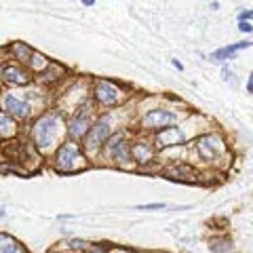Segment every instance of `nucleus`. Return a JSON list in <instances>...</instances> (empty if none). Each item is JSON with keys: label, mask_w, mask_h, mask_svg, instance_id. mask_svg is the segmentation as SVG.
Segmentation results:
<instances>
[{"label": "nucleus", "mask_w": 253, "mask_h": 253, "mask_svg": "<svg viewBox=\"0 0 253 253\" xmlns=\"http://www.w3.org/2000/svg\"><path fill=\"white\" fill-rule=\"evenodd\" d=\"M0 215H2V211H0Z\"/></svg>", "instance_id": "nucleus-29"}, {"label": "nucleus", "mask_w": 253, "mask_h": 253, "mask_svg": "<svg viewBox=\"0 0 253 253\" xmlns=\"http://www.w3.org/2000/svg\"><path fill=\"white\" fill-rule=\"evenodd\" d=\"M2 106L6 110V114H11L15 118H30V114H32L30 104H26V101H19L17 97H13V95H4V97H2Z\"/></svg>", "instance_id": "nucleus-8"}, {"label": "nucleus", "mask_w": 253, "mask_h": 253, "mask_svg": "<svg viewBox=\"0 0 253 253\" xmlns=\"http://www.w3.org/2000/svg\"><path fill=\"white\" fill-rule=\"evenodd\" d=\"M28 66L32 68V70H36V72H42V70L49 66V61H46V57L44 55H41V53H32V57H30V61H28Z\"/></svg>", "instance_id": "nucleus-17"}, {"label": "nucleus", "mask_w": 253, "mask_h": 253, "mask_svg": "<svg viewBox=\"0 0 253 253\" xmlns=\"http://www.w3.org/2000/svg\"><path fill=\"white\" fill-rule=\"evenodd\" d=\"M249 91L253 93V74H251V78H249Z\"/></svg>", "instance_id": "nucleus-28"}, {"label": "nucleus", "mask_w": 253, "mask_h": 253, "mask_svg": "<svg viewBox=\"0 0 253 253\" xmlns=\"http://www.w3.org/2000/svg\"><path fill=\"white\" fill-rule=\"evenodd\" d=\"M91 126V118H89V108H83V112L78 114L72 123H70V137L72 139H81L86 135V131H89Z\"/></svg>", "instance_id": "nucleus-9"}, {"label": "nucleus", "mask_w": 253, "mask_h": 253, "mask_svg": "<svg viewBox=\"0 0 253 253\" xmlns=\"http://www.w3.org/2000/svg\"><path fill=\"white\" fill-rule=\"evenodd\" d=\"M9 53H11L13 57L17 59L19 63H28V61H30V57H32V53H34V51H32L26 42H13V44L9 46Z\"/></svg>", "instance_id": "nucleus-12"}, {"label": "nucleus", "mask_w": 253, "mask_h": 253, "mask_svg": "<svg viewBox=\"0 0 253 253\" xmlns=\"http://www.w3.org/2000/svg\"><path fill=\"white\" fill-rule=\"evenodd\" d=\"M177 144H184V135H181V131L177 126H165L156 135L158 148H169V146H177Z\"/></svg>", "instance_id": "nucleus-10"}, {"label": "nucleus", "mask_w": 253, "mask_h": 253, "mask_svg": "<svg viewBox=\"0 0 253 253\" xmlns=\"http://www.w3.org/2000/svg\"><path fill=\"white\" fill-rule=\"evenodd\" d=\"M221 74H224V81H234V74H232V70L230 68H224V70H221Z\"/></svg>", "instance_id": "nucleus-22"}, {"label": "nucleus", "mask_w": 253, "mask_h": 253, "mask_svg": "<svg viewBox=\"0 0 253 253\" xmlns=\"http://www.w3.org/2000/svg\"><path fill=\"white\" fill-rule=\"evenodd\" d=\"M239 30H241V32H251L253 26H251L249 21H239Z\"/></svg>", "instance_id": "nucleus-23"}, {"label": "nucleus", "mask_w": 253, "mask_h": 253, "mask_svg": "<svg viewBox=\"0 0 253 253\" xmlns=\"http://www.w3.org/2000/svg\"><path fill=\"white\" fill-rule=\"evenodd\" d=\"M70 247H72V249H78V251H83V249L89 247V243H86V241H81V239H74V241H70Z\"/></svg>", "instance_id": "nucleus-19"}, {"label": "nucleus", "mask_w": 253, "mask_h": 253, "mask_svg": "<svg viewBox=\"0 0 253 253\" xmlns=\"http://www.w3.org/2000/svg\"><path fill=\"white\" fill-rule=\"evenodd\" d=\"M83 4L84 6H91V4H95V0H83Z\"/></svg>", "instance_id": "nucleus-27"}, {"label": "nucleus", "mask_w": 253, "mask_h": 253, "mask_svg": "<svg viewBox=\"0 0 253 253\" xmlns=\"http://www.w3.org/2000/svg\"><path fill=\"white\" fill-rule=\"evenodd\" d=\"M163 207H165L163 203H154V205H141L139 209H163Z\"/></svg>", "instance_id": "nucleus-24"}, {"label": "nucleus", "mask_w": 253, "mask_h": 253, "mask_svg": "<svg viewBox=\"0 0 253 253\" xmlns=\"http://www.w3.org/2000/svg\"><path fill=\"white\" fill-rule=\"evenodd\" d=\"M177 123V114L167 112V110H150L144 116V125L148 129H165Z\"/></svg>", "instance_id": "nucleus-6"}, {"label": "nucleus", "mask_w": 253, "mask_h": 253, "mask_svg": "<svg viewBox=\"0 0 253 253\" xmlns=\"http://www.w3.org/2000/svg\"><path fill=\"white\" fill-rule=\"evenodd\" d=\"M0 78H2L4 83H9V84H28L32 81V76L30 72L23 66H19V63H2L0 66Z\"/></svg>", "instance_id": "nucleus-4"}, {"label": "nucleus", "mask_w": 253, "mask_h": 253, "mask_svg": "<svg viewBox=\"0 0 253 253\" xmlns=\"http://www.w3.org/2000/svg\"><path fill=\"white\" fill-rule=\"evenodd\" d=\"M211 249L213 251H230V243H213Z\"/></svg>", "instance_id": "nucleus-20"}, {"label": "nucleus", "mask_w": 253, "mask_h": 253, "mask_svg": "<svg viewBox=\"0 0 253 253\" xmlns=\"http://www.w3.org/2000/svg\"><path fill=\"white\" fill-rule=\"evenodd\" d=\"M169 175H171L173 179H184V177H192L194 171L190 169V167H184V165H179V167H171V169H169Z\"/></svg>", "instance_id": "nucleus-18"}, {"label": "nucleus", "mask_w": 253, "mask_h": 253, "mask_svg": "<svg viewBox=\"0 0 253 253\" xmlns=\"http://www.w3.org/2000/svg\"><path fill=\"white\" fill-rule=\"evenodd\" d=\"M249 19H253V11H243V13H239V21H249Z\"/></svg>", "instance_id": "nucleus-21"}, {"label": "nucleus", "mask_w": 253, "mask_h": 253, "mask_svg": "<svg viewBox=\"0 0 253 253\" xmlns=\"http://www.w3.org/2000/svg\"><path fill=\"white\" fill-rule=\"evenodd\" d=\"M59 126H61V116L57 112H49L42 118H38L34 129H32V137H34L38 148H49L55 144V139L59 137Z\"/></svg>", "instance_id": "nucleus-1"}, {"label": "nucleus", "mask_w": 253, "mask_h": 253, "mask_svg": "<svg viewBox=\"0 0 253 253\" xmlns=\"http://www.w3.org/2000/svg\"><path fill=\"white\" fill-rule=\"evenodd\" d=\"M89 253H106V249H101V247H91Z\"/></svg>", "instance_id": "nucleus-25"}, {"label": "nucleus", "mask_w": 253, "mask_h": 253, "mask_svg": "<svg viewBox=\"0 0 253 253\" xmlns=\"http://www.w3.org/2000/svg\"><path fill=\"white\" fill-rule=\"evenodd\" d=\"M86 150H97L101 144H106V139L110 137V118L104 116L97 125L91 126V131H86Z\"/></svg>", "instance_id": "nucleus-5"}, {"label": "nucleus", "mask_w": 253, "mask_h": 253, "mask_svg": "<svg viewBox=\"0 0 253 253\" xmlns=\"http://www.w3.org/2000/svg\"><path fill=\"white\" fill-rule=\"evenodd\" d=\"M173 66H175V68H177V70H184V66H181V63H179V61H177V59H173Z\"/></svg>", "instance_id": "nucleus-26"}, {"label": "nucleus", "mask_w": 253, "mask_h": 253, "mask_svg": "<svg viewBox=\"0 0 253 253\" xmlns=\"http://www.w3.org/2000/svg\"><path fill=\"white\" fill-rule=\"evenodd\" d=\"M0 253H28V251L23 249L13 236L0 232Z\"/></svg>", "instance_id": "nucleus-13"}, {"label": "nucleus", "mask_w": 253, "mask_h": 253, "mask_svg": "<svg viewBox=\"0 0 253 253\" xmlns=\"http://www.w3.org/2000/svg\"><path fill=\"white\" fill-rule=\"evenodd\" d=\"M131 156L135 158V161H139V163H148V161H152L154 150L148 148L146 144H135L131 148Z\"/></svg>", "instance_id": "nucleus-16"}, {"label": "nucleus", "mask_w": 253, "mask_h": 253, "mask_svg": "<svg viewBox=\"0 0 253 253\" xmlns=\"http://www.w3.org/2000/svg\"><path fill=\"white\" fill-rule=\"evenodd\" d=\"M15 131H17L15 121L6 112H0V137H13Z\"/></svg>", "instance_id": "nucleus-15"}, {"label": "nucleus", "mask_w": 253, "mask_h": 253, "mask_svg": "<svg viewBox=\"0 0 253 253\" xmlns=\"http://www.w3.org/2000/svg\"><path fill=\"white\" fill-rule=\"evenodd\" d=\"M196 148H199V154L205 161H211L221 152V139L215 135H203L196 141Z\"/></svg>", "instance_id": "nucleus-7"}, {"label": "nucleus", "mask_w": 253, "mask_h": 253, "mask_svg": "<svg viewBox=\"0 0 253 253\" xmlns=\"http://www.w3.org/2000/svg\"><path fill=\"white\" fill-rule=\"evenodd\" d=\"M41 76H38V81L41 83H55V81H59L61 74H63V68L57 66V63H49L42 72H38Z\"/></svg>", "instance_id": "nucleus-14"}, {"label": "nucleus", "mask_w": 253, "mask_h": 253, "mask_svg": "<svg viewBox=\"0 0 253 253\" xmlns=\"http://www.w3.org/2000/svg\"><path fill=\"white\" fill-rule=\"evenodd\" d=\"M249 46H251L249 41H245V42H234V44H228V46H221V49H217V51H213V53H211V61L221 63V61H226V59H232L239 51L249 49Z\"/></svg>", "instance_id": "nucleus-11"}, {"label": "nucleus", "mask_w": 253, "mask_h": 253, "mask_svg": "<svg viewBox=\"0 0 253 253\" xmlns=\"http://www.w3.org/2000/svg\"><path fill=\"white\" fill-rule=\"evenodd\" d=\"M55 167L61 173H72L84 169V156L81 152V148L76 144H66L57 150L55 154Z\"/></svg>", "instance_id": "nucleus-2"}, {"label": "nucleus", "mask_w": 253, "mask_h": 253, "mask_svg": "<svg viewBox=\"0 0 253 253\" xmlns=\"http://www.w3.org/2000/svg\"><path fill=\"white\" fill-rule=\"evenodd\" d=\"M121 97H123V93L114 83H110V81H97L95 83V99H97L99 104L116 106L118 101H121Z\"/></svg>", "instance_id": "nucleus-3"}]
</instances>
